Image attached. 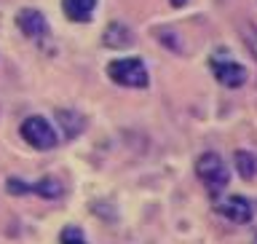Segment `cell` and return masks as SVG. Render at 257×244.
<instances>
[{
	"mask_svg": "<svg viewBox=\"0 0 257 244\" xmlns=\"http://www.w3.org/2000/svg\"><path fill=\"white\" fill-rule=\"evenodd\" d=\"M217 212H220L225 220H230V223H236V225H246V223H252V217H254V207H252V201L244 199V196H225L217 201Z\"/></svg>",
	"mask_w": 257,
	"mask_h": 244,
	"instance_id": "obj_5",
	"label": "cell"
},
{
	"mask_svg": "<svg viewBox=\"0 0 257 244\" xmlns=\"http://www.w3.org/2000/svg\"><path fill=\"white\" fill-rule=\"evenodd\" d=\"M185 3H188V0H172V6H174V8H182Z\"/></svg>",
	"mask_w": 257,
	"mask_h": 244,
	"instance_id": "obj_14",
	"label": "cell"
},
{
	"mask_svg": "<svg viewBox=\"0 0 257 244\" xmlns=\"http://www.w3.org/2000/svg\"><path fill=\"white\" fill-rule=\"evenodd\" d=\"M19 132L24 137V142L30 145V148L35 150H54L56 145H59V134H56V129L48 124L46 118L40 116H30L22 121Z\"/></svg>",
	"mask_w": 257,
	"mask_h": 244,
	"instance_id": "obj_3",
	"label": "cell"
},
{
	"mask_svg": "<svg viewBox=\"0 0 257 244\" xmlns=\"http://www.w3.org/2000/svg\"><path fill=\"white\" fill-rule=\"evenodd\" d=\"M233 167L241 180H254L257 177V156L249 150H236L233 153Z\"/></svg>",
	"mask_w": 257,
	"mask_h": 244,
	"instance_id": "obj_9",
	"label": "cell"
},
{
	"mask_svg": "<svg viewBox=\"0 0 257 244\" xmlns=\"http://www.w3.org/2000/svg\"><path fill=\"white\" fill-rule=\"evenodd\" d=\"M94 8H96V0H62L64 16H67L70 22H78V24L91 19Z\"/></svg>",
	"mask_w": 257,
	"mask_h": 244,
	"instance_id": "obj_8",
	"label": "cell"
},
{
	"mask_svg": "<svg viewBox=\"0 0 257 244\" xmlns=\"http://www.w3.org/2000/svg\"><path fill=\"white\" fill-rule=\"evenodd\" d=\"M59 244H88L83 231L78 228V225H64L62 233H59Z\"/></svg>",
	"mask_w": 257,
	"mask_h": 244,
	"instance_id": "obj_12",
	"label": "cell"
},
{
	"mask_svg": "<svg viewBox=\"0 0 257 244\" xmlns=\"http://www.w3.org/2000/svg\"><path fill=\"white\" fill-rule=\"evenodd\" d=\"M27 193H35L40 199H59L64 193V188L56 177H43L38 183H27Z\"/></svg>",
	"mask_w": 257,
	"mask_h": 244,
	"instance_id": "obj_10",
	"label": "cell"
},
{
	"mask_svg": "<svg viewBox=\"0 0 257 244\" xmlns=\"http://www.w3.org/2000/svg\"><path fill=\"white\" fill-rule=\"evenodd\" d=\"M56 121L62 124L67 140H72V137H78L80 132H83V118H80L75 110H56Z\"/></svg>",
	"mask_w": 257,
	"mask_h": 244,
	"instance_id": "obj_11",
	"label": "cell"
},
{
	"mask_svg": "<svg viewBox=\"0 0 257 244\" xmlns=\"http://www.w3.org/2000/svg\"><path fill=\"white\" fill-rule=\"evenodd\" d=\"M196 177L204 183V188L209 191V196L217 199L225 188H228V183H230V169H228V164L222 161L220 153L206 150V153H201V156L196 158Z\"/></svg>",
	"mask_w": 257,
	"mask_h": 244,
	"instance_id": "obj_1",
	"label": "cell"
},
{
	"mask_svg": "<svg viewBox=\"0 0 257 244\" xmlns=\"http://www.w3.org/2000/svg\"><path fill=\"white\" fill-rule=\"evenodd\" d=\"M102 43L110 46V48H126V46H134V32L120 22H110L104 27V35H102Z\"/></svg>",
	"mask_w": 257,
	"mask_h": 244,
	"instance_id": "obj_7",
	"label": "cell"
},
{
	"mask_svg": "<svg viewBox=\"0 0 257 244\" xmlns=\"http://www.w3.org/2000/svg\"><path fill=\"white\" fill-rule=\"evenodd\" d=\"M241 35H244V43L249 48V54L257 59V27H244V30H241Z\"/></svg>",
	"mask_w": 257,
	"mask_h": 244,
	"instance_id": "obj_13",
	"label": "cell"
},
{
	"mask_svg": "<svg viewBox=\"0 0 257 244\" xmlns=\"http://www.w3.org/2000/svg\"><path fill=\"white\" fill-rule=\"evenodd\" d=\"M107 78L112 80V84L126 86V89H148V84H150L148 67H145V62L137 59V56L112 59L107 64Z\"/></svg>",
	"mask_w": 257,
	"mask_h": 244,
	"instance_id": "obj_2",
	"label": "cell"
},
{
	"mask_svg": "<svg viewBox=\"0 0 257 244\" xmlns=\"http://www.w3.org/2000/svg\"><path fill=\"white\" fill-rule=\"evenodd\" d=\"M254 244H257V241H254Z\"/></svg>",
	"mask_w": 257,
	"mask_h": 244,
	"instance_id": "obj_15",
	"label": "cell"
},
{
	"mask_svg": "<svg viewBox=\"0 0 257 244\" xmlns=\"http://www.w3.org/2000/svg\"><path fill=\"white\" fill-rule=\"evenodd\" d=\"M209 67H212V75L220 80L225 89H238L246 84V70L244 64L233 62V59H225V56H212L209 59Z\"/></svg>",
	"mask_w": 257,
	"mask_h": 244,
	"instance_id": "obj_4",
	"label": "cell"
},
{
	"mask_svg": "<svg viewBox=\"0 0 257 244\" xmlns=\"http://www.w3.org/2000/svg\"><path fill=\"white\" fill-rule=\"evenodd\" d=\"M16 22H19V30L27 38H43V35H48L46 16L40 14V11H35V8H24V11H19Z\"/></svg>",
	"mask_w": 257,
	"mask_h": 244,
	"instance_id": "obj_6",
	"label": "cell"
}]
</instances>
